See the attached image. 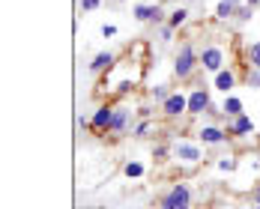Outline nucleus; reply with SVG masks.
Here are the masks:
<instances>
[{"mask_svg":"<svg viewBox=\"0 0 260 209\" xmlns=\"http://www.w3.org/2000/svg\"><path fill=\"white\" fill-rule=\"evenodd\" d=\"M189 204H192V192H189L186 186H174V189L165 195L162 209H189Z\"/></svg>","mask_w":260,"mask_h":209,"instance_id":"f257e3e1","label":"nucleus"},{"mask_svg":"<svg viewBox=\"0 0 260 209\" xmlns=\"http://www.w3.org/2000/svg\"><path fill=\"white\" fill-rule=\"evenodd\" d=\"M192 69H195V48H192V45H183L180 54H177V66H174V72H177L180 78H189Z\"/></svg>","mask_w":260,"mask_h":209,"instance_id":"f03ea898","label":"nucleus"},{"mask_svg":"<svg viewBox=\"0 0 260 209\" xmlns=\"http://www.w3.org/2000/svg\"><path fill=\"white\" fill-rule=\"evenodd\" d=\"M162 111H165L168 117H180L183 111H189V99H186L183 93H171V96L165 99V105H162Z\"/></svg>","mask_w":260,"mask_h":209,"instance_id":"7ed1b4c3","label":"nucleus"},{"mask_svg":"<svg viewBox=\"0 0 260 209\" xmlns=\"http://www.w3.org/2000/svg\"><path fill=\"white\" fill-rule=\"evenodd\" d=\"M207 108H210V93L198 87V90L189 96V114H204Z\"/></svg>","mask_w":260,"mask_h":209,"instance_id":"20e7f679","label":"nucleus"},{"mask_svg":"<svg viewBox=\"0 0 260 209\" xmlns=\"http://www.w3.org/2000/svg\"><path fill=\"white\" fill-rule=\"evenodd\" d=\"M222 60H225V57H222V48H207L201 63H204V69H210V72H222Z\"/></svg>","mask_w":260,"mask_h":209,"instance_id":"39448f33","label":"nucleus"},{"mask_svg":"<svg viewBox=\"0 0 260 209\" xmlns=\"http://www.w3.org/2000/svg\"><path fill=\"white\" fill-rule=\"evenodd\" d=\"M162 6L156 3V6H135V18L138 21H162Z\"/></svg>","mask_w":260,"mask_h":209,"instance_id":"423d86ee","label":"nucleus"},{"mask_svg":"<svg viewBox=\"0 0 260 209\" xmlns=\"http://www.w3.org/2000/svg\"><path fill=\"white\" fill-rule=\"evenodd\" d=\"M177 159H183V162H198L201 159V150L198 147H192V144H177Z\"/></svg>","mask_w":260,"mask_h":209,"instance_id":"0eeeda50","label":"nucleus"},{"mask_svg":"<svg viewBox=\"0 0 260 209\" xmlns=\"http://www.w3.org/2000/svg\"><path fill=\"white\" fill-rule=\"evenodd\" d=\"M252 129H255V126H252V120H249L246 114H240V117L234 120V126L228 129V135H249Z\"/></svg>","mask_w":260,"mask_h":209,"instance_id":"6e6552de","label":"nucleus"},{"mask_svg":"<svg viewBox=\"0 0 260 209\" xmlns=\"http://www.w3.org/2000/svg\"><path fill=\"white\" fill-rule=\"evenodd\" d=\"M111 117H114L111 108H99L93 117V129H111Z\"/></svg>","mask_w":260,"mask_h":209,"instance_id":"1a4fd4ad","label":"nucleus"},{"mask_svg":"<svg viewBox=\"0 0 260 209\" xmlns=\"http://www.w3.org/2000/svg\"><path fill=\"white\" fill-rule=\"evenodd\" d=\"M201 141L204 144H222L225 141V132L216 129V126H207V129H201Z\"/></svg>","mask_w":260,"mask_h":209,"instance_id":"9d476101","label":"nucleus"},{"mask_svg":"<svg viewBox=\"0 0 260 209\" xmlns=\"http://www.w3.org/2000/svg\"><path fill=\"white\" fill-rule=\"evenodd\" d=\"M234 81H237L234 72H219V75H216V87H219L222 93H231V90H234Z\"/></svg>","mask_w":260,"mask_h":209,"instance_id":"9b49d317","label":"nucleus"},{"mask_svg":"<svg viewBox=\"0 0 260 209\" xmlns=\"http://www.w3.org/2000/svg\"><path fill=\"white\" fill-rule=\"evenodd\" d=\"M237 3H240V0H222V3H219V18H222V21L234 18V15H237Z\"/></svg>","mask_w":260,"mask_h":209,"instance_id":"f8f14e48","label":"nucleus"},{"mask_svg":"<svg viewBox=\"0 0 260 209\" xmlns=\"http://www.w3.org/2000/svg\"><path fill=\"white\" fill-rule=\"evenodd\" d=\"M114 63V57L111 54H96L93 57V63H90V72H102V69H108Z\"/></svg>","mask_w":260,"mask_h":209,"instance_id":"ddd939ff","label":"nucleus"},{"mask_svg":"<svg viewBox=\"0 0 260 209\" xmlns=\"http://www.w3.org/2000/svg\"><path fill=\"white\" fill-rule=\"evenodd\" d=\"M126 117H129V111H126V108H114V117H111V132H120V129L126 126Z\"/></svg>","mask_w":260,"mask_h":209,"instance_id":"4468645a","label":"nucleus"},{"mask_svg":"<svg viewBox=\"0 0 260 209\" xmlns=\"http://www.w3.org/2000/svg\"><path fill=\"white\" fill-rule=\"evenodd\" d=\"M222 111H225L228 117H240V114H243V102H240V99H228Z\"/></svg>","mask_w":260,"mask_h":209,"instance_id":"2eb2a0df","label":"nucleus"},{"mask_svg":"<svg viewBox=\"0 0 260 209\" xmlns=\"http://www.w3.org/2000/svg\"><path fill=\"white\" fill-rule=\"evenodd\" d=\"M186 15H189V12H186V9H183V6H180V9H177V12H171V27H180V24H183V21H186Z\"/></svg>","mask_w":260,"mask_h":209,"instance_id":"dca6fc26","label":"nucleus"},{"mask_svg":"<svg viewBox=\"0 0 260 209\" xmlns=\"http://www.w3.org/2000/svg\"><path fill=\"white\" fill-rule=\"evenodd\" d=\"M141 174H144V165H138V162L126 165V177H141Z\"/></svg>","mask_w":260,"mask_h":209,"instance_id":"f3484780","label":"nucleus"},{"mask_svg":"<svg viewBox=\"0 0 260 209\" xmlns=\"http://www.w3.org/2000/svg\"><path fill=\"white\" fill-rule=\"evenodd\" d=\"M249 87L260 90V69H252V72H249Z\"/></svg>","mask_w":260,"mask_h":209,"instance_id":"a211bd4d","label":"nucleus"},{"mask_svg":"<svg viewBox=\"0 0 260 209\" xmlns=\"http://www.w3.org/2000/svg\"><path fill=\"white\" fill-rule=\"evenodd\" d=\"M249 54H252V66L260 69V42H258V45H252V51H249Z\"/></svg>","mask_w":260,"mask_h":209,"instance_id":"6ab92c4d","label":"nucleus"},{"mask_svg":"<svg viewBox=\"0 0 260 209\" xmlns=\"http://www.w3.org/2000/svg\"><path fill=\"white\" fill-rule=\"evenodd\" d=\"M153 96H156V99H162V102H165V99H168V90H165V87H153Z\"/></svg>","mask_w":260,"mask_h":209,"instance_id":"aec40b11","label":"nucleus"},{"mask_svg":"<svg viewBox=\"0 0 260 209\" xmlns=\"http://www.w3.org/2000/svg\"><path fill=\"white\" fill-rule=\"evenodd\" d=\"M102 0H81V9H96Z\"/></svg>","mask_w":260,"mask_h":209,"instance_id":"412c9836","label":"nucleus"},{"mask_svg":"<svg viewBox=\"0 0 260 209\" xmlns=\"http://www.w3.org/2000/svg\"><path fill=\"white\" fill-rule=\"evenodd\" d=\"M102 33H105V36H114V33H117V27H114V24H105V27H102Z\"/></svg>","mask_w":260,"mask_h":209,"instance_id":"4be33fe9","label":"nucleus"},{"mask_svg":"<svg viewBox=\"0 0 260 209\" xmlns=\"http://www.w3.org/2000/svg\"><path fill=\"white\" fill-rule=\"evenodd\" d=\"M159 39H162V42H168V39H171V27H165V30L159 33Z\"/></svg>","mask_w":260,"mask_h":209,"instance_id":"5701e85b","label":"nucleus"},{"mask_svg":"<svg viewBox=\"0 0 260 209\" xmlns=\"http://www.w3.org/2000/svg\"><path fill=\"white\" fill-rule=\"evenodd\" d=\"M255 201H258V204H260V186H258V189H255Z\"/></svg>","mask_w":260,"mask_h":209,"instance_id":"b1692460","label":"nucleus"},{"mask_svg":"<svg viewBox=\"0 0 260 209\" xmlns=\"http://www.w3.org/2000/svg\"><path fill=\"white\" fill-rule=\"evenodd\" d=\"M249 3H260V0H249Z\"/></svg>","mask_w":260,"mask_h":209,"instance_id":"393cba45","label":"nucleus"},{"mask_svg":"<svg viewBox=\"0 0 260 209\" xmlns=\"http://www.w3.org/2000/svg\"><path fill=\"white\" fill-rule=\"evenodd\" d=\"M258 209H260V207H258Z\"/></svg>","mask_w":260,"mask_h":209,"instance_id":"a878e982","label":"nucleus"}]
</instances>
